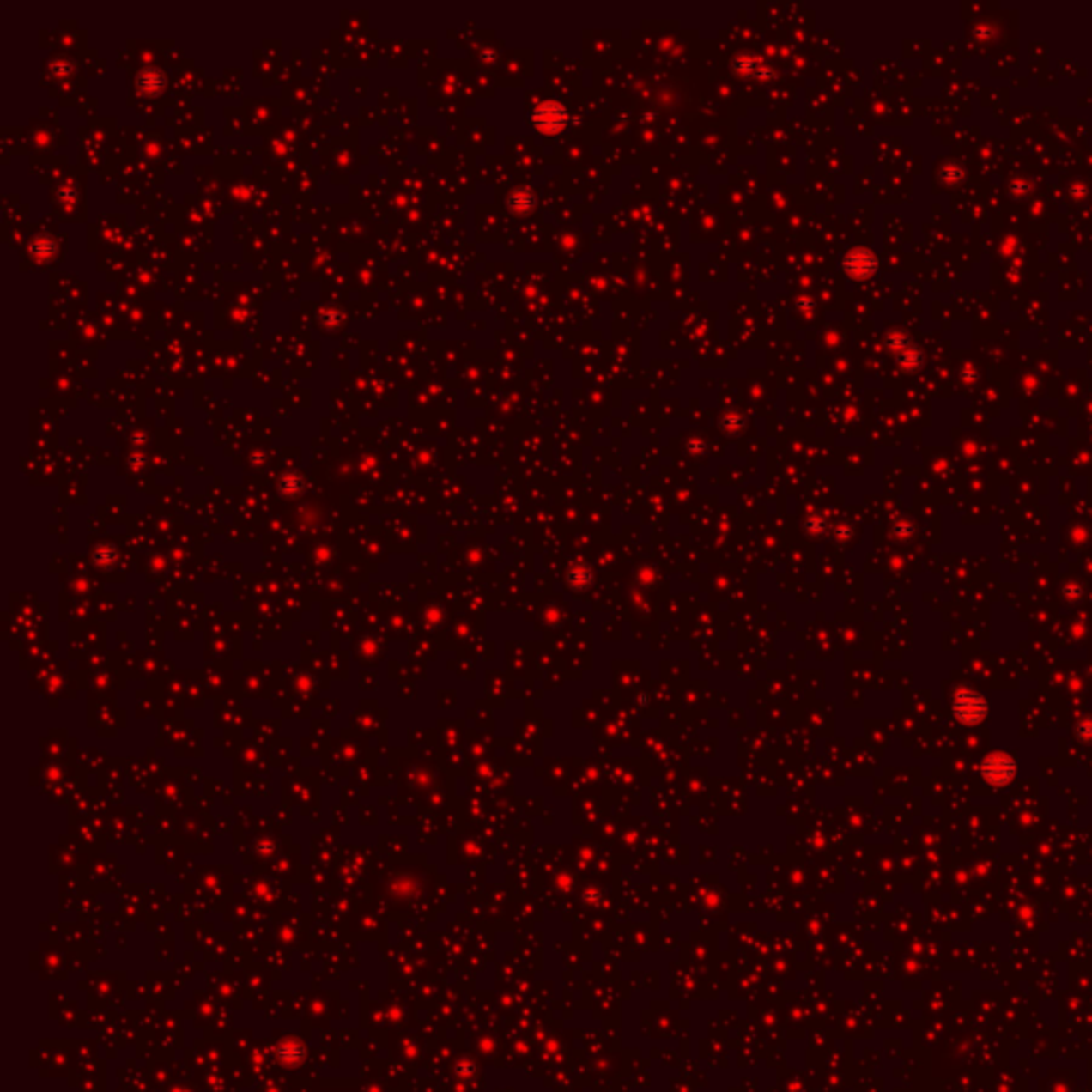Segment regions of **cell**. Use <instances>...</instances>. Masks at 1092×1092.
I'll return each instance as SVG.
<instances>
[{
    "mask_svg": "<svg viewBox=\"0 0 1092 1092\" xmlns=\"http://www.w3.org/2000/svg\"><path fill=\"white\" fill-rule=\"evenodd\" d=\"M531 124H534L536 130L546 135H553L559 133L563 126L567 124V112L563 105L555 103V100H546V103L538 105L531 113Z\"/></svg>",
    "mask_w": 1092,
    "mask_h": 1092,
    "instance_id": "cell-2",
    "label": "cell"
},
{
    "mask_svg": "<svg viewBox=\"0 0 1092 1092\" xmlns=\"http://www.w3.org/2000/svg\"><path fill=\"white\" fill-rule=\"evenodd\" d=\"M1016 760L1005 753H994L981 761V777L992 786H1007L1016 777Z\"/></svg>",
    "mask_w": 1092,
    "mask_h": 1092,
    "instance_id": "cell-3",
    "label": "cell"
},
{
    "mask_svg": "<svg viewBox=\"0 0 1092 1092\" xmlns=\"http://www.w3.org/2000/svg\"><path fill=\"white\" fill-rule=\"evenodd\" d=\"M843 265H845V270L852 273V276L862 277V276H869V273L873 271L875 258H873V254L858 250V252H852L847 258H845Z\"/></svg>",
    "mask_w": 1092,
    "mask_h": 1092,
    "instance_id": "cell-4",
    "label": "cell"
},
{
    "mask_svg": "<svg viewBox=\"0 0 1092 1092\" xmlns=\"http://www.w3.org/2000/svg\"><path fill=\"white\" fill-rule=\"evenodd\" d=\"M954 717L967 725L980 724L988 715V702L975 689H958L952 700Z\"/></svg>",
    "mask_w": 1092,
    "mask_h": 1092,
    "instance_id": "cell-1",
    "label": "cell"
}]
</instances>
